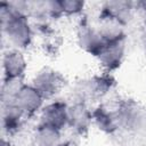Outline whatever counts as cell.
<instances>
[{"instance_id": "6da1fadb", "label": "cell", "mask_w": 146, "mask_h": 146, "mask_svg": "<svg viewBox=\"0 0 146 146\" xmlns=\"http://www.w3.org/2000/svg\"><path fill=\"white\" fill-rule=\"evenodd\" d=\"M1 30L10 48L23 51L29 48L33 41V27L30 23V18L15 17L6 25L1 26Z\"/></svg>"}, {"instance_id": "7a4b0ae2", "label": "cell", "mask_w": 146, "mask_h": 146, "mask_svg": "<svg viewBox=\"0 0 146 146\" xmlns=\"http://www.w3.org/2000/svg\"><path fill=\"white\" fill-rule=\"evenodd\" d=\"M121 128L146 137V107L137 104H124L117 108Z\"/></svg>"}, {"instance_id": "3957f363", "label": "cell", "mask_w": 146, "mask_h": 146, "mask_svg": "<svg viewBox=\"0 0 146 146\" xmlns=\"http://www.w3.org/2000/svg\"><path fill=\"white\" fill-rule=\"evenodd\" d=\"M44 97L31 83H25L15 98L14 104L26 117H29L41 112V110L44 107Z\"/></svg>"}, {"instance_id": "277c9868", "label": "cell", "mask_w": 146, "mask_h": 146, "mask_svg": "<svg viewBox=\"0 0 146 146\" xmlns=\"http://www.w3.org/2000/svg\"><path fill=\"white\" fill-rule=\"evenodd\" d=\"M31 84L44 97V99H49L60 90L63 80L60 75L52 68L43 67L35 73Z\"/></svg>"}, {"instance_id": "5b68a950", "label": "cell", "mask_w": 146, "mask_h": 146, "mask_svg": "<svg viewBox=\"0 0 146 146\" xmlns=\"http://www.w3.org/2000/svg\"><path fill=\"white\" fill-rule=\"evenodd\" d=\"M136 10V2L124 0L106 1L102 6V17L111 18L125 26L133 19Z\"/></svg>"}, {"instance_id": "8992f818", "label": "cell", "mask_w": 146, "mask_h": 146, "mask_svg": "<svg viewBox=\"0 0 146 146\" xmlns=\"http://www.w3.org/2000/svg\"><path fill=\"white\" fill-rule=\"evenodd\" d=\"M76 41L83 51L96 57L106 44L105 40L98 31V27L89 24H81L79 26L76 32Z\"/></svg>"}, {"instance_id": "52a82bcc", "label": "cell", "mask_w": 146, "mask_h": 146, "mask_svg": "<svg viewBox=\"0 0 146 146\" xmlns=\"http://www.w3.org/2000/svg\"><path fill=\"white\" fill-rule=\"evenodd\" d=\"M67 105L66 103L54 100L46 104L39 113V124L49 125L59 130L67 127Z\"/></svg>"}, {"instance_id": "ba28073f", "label": "cell", "mask_w": 146, "mask_h": 146, "mask_svg": "<svg viewBox=\"0 0 146 146\" xmlns=\"http://www.w3.org/2000/svg\"><path fill=\"white\" fill-rule=\"evenodd\" d=\"M92 123V112L89 110L87 103L74 100L67 105V127L75 132L82 133L88 130Z\"/></svg>"}, {"instance_id": "9c48e42d", "label": "cell", "mask_w": 146, "mask_h": 146, "mask_svg": "<svg viewBox=\"0 0 146 146\" xmlns=\"http://www.w3.org/2000/svg\"><path fill=\"white\" fill-rule=\"evenodd\" d=\"M125 39L114 42H107L97 55V59L105 70H115L122 64L125 56Z\"/></svg>"}, {"instance_id": "30bf717a", "label": "cell", "mask_w": 146, "mask_h": 146, "mask_svg": "<svg viewBox=\"0 0 146 146\" xmlns=\"http://www.w3.org/2000/svg\"><path fill=\"white\" fill-rule=\"evenodd\" d=\"M27 60L22 50L8 48L2 55L3 78H24Z\"/></svg>"}, {"instance_id": "8fae6325", "label": "cell", "mask_w": 146, "mask_h": 146, "mask_svg": "<svg viewBox=\"0 0 146 146\" xmlns=\"http://www.w3.org/2000/svg\"><path fill=\"white\" fill-rule=\"evenodd\" d=\"M92 122L104 132L112 133L121 128L117 108L112 110L106 106H99L92 112Z\"/></svg>"}, {"instance_id": "7c38bea8", "label": "cell", "mask_w": 146, "mask_h": 146, "mask_svg": "<svg viewBox=\"0 0 146 146\" xmlns=\"http://www.w3.org/2000/svg\"><path fill=\"white\" fill-rule=\"evenodd\" d=\"M62 131L49 125L38 124L32 136V144L33 146H63Z\"/></svg>"}, {"instance_id": "4fadbf2b", "label": "cell", "mask_w": 146, "mask_h": 146, "mask_svg": "<svg viewBox=\"0 0 146 146\" xmlns=\"http://www.w3.org/2000/svg\"><path fill=\"white\" fill-rule=\"evenodd\" d=\"M1 115H2V129L8 135L18 132L26 117L14 103L2 105Z\"/></svg>"}, {"instance_id": "5bb4252c", "label": "cell", "mask_w": 146, "mask_h": 146, "mask_svg": "<svg viewBox=\"0 0 146 146\" xmlns=\"http://www.w3.org/2000/svg\"><path fill=\"white\" fill-rule=\"evenodd\" d=\"M97 27L106 43L125 39V33H124L125 26L121 25L120 23H117L111 18L102 17V21Z\"/></svg>"}, {"instance_id": "9a60e30c", "label": "cell", "mask_w": 146, "mask_h": 146, "mask_svg": "<svg viewBox=\"0 0 146 146\" xmlns=\"http://www.w3.org/2000/svg\"><path fill=\"white\" fill-rule=\"evenodd\" d=\"M25 86L23 78H3L1 87V103L2 105L15 102L21 89Z\"/></svg>"}, {"instance_id": "2e32d148", "label": "cell", "mask_w": 146, "mask_h": 146, "mask_svg": "<svg viewBox=\"0 0 146 146\" xmlns=\"http://www.w3.org/2000/svg\"><path fill=\"white\" fill-rule=\"evenodd\" d=\"M62 14L65 16H76L84 10L86 3L79 0H62Z\"/></svg>"}, {"instance_id": "e0dca14e", "label": "cell", "mask_w": 146, "mask_h": 146, "mask_svg": "<svg viewBox=\"0 0 146 146\" xmlns=\"http://www.w3.org/2000/svg\"><path fill=\"white\" fill-rule=\"evenodd\" d=\"M3 2L14 16L29 18V1L14 0V1H3Z\"/></svg>"}, {"instance_id": "ac0fdd59", "label": "cell", "mask_w": 146, "mask_h": 146, "mask_svg": "<svg viewBox=\"0 0 146 146\" xmlns=\"http://www.w3.org/2000/svg\"><path fill=\"white\" fill-rule=\"evenodd\" d=\"M136 8H138L145 16H146V0H143V1H138L136 2Z\"/></svg>"}, {"instance_id": "d6986e66", "label": "cell", "mask_w": 146, "mask_h": 146, "mask_svg": "<svg viewBox=\"0 0 146 146\" xmlns=\"http://www.w3.org/2000/svg\"><path fill=\"white\" fill-rule=\"evenodd\" d=\"M1 146H11V143L9 141V139L2 138L1 139Z\"/></svg>"}]
</instances>
